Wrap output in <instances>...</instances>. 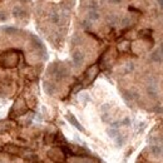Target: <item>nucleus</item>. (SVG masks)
<instances>
[{"mask_svg":"<svg viewBox=\"0 0 163 163\" xmlns=\"http://www.w3.org/2000/svg\"><path fill=\"white\" fill-rule=\"evenodd\" d=\"M133 68H134L133 63H127L125 67H124V73H129V72H132Z\"/></svg>","mask_w":163,"mask_h":163,"instance_id":"20","label":"nucleus"},{"mask_svg":"<svg viewBox=\"0 0 163 163\" xmlns=\"http://www.w3.org/2000/svg\"><path fill=\"white\" fill-rule=\"evenodd\" d=\"M44 90H45V93L49 94V95H53L54 94V92H55V87H54V84L50 83V82H45L44 83Z\"/></svg>","mask_w":163,"mask_h":163,"instance_id":"11","label":"nucleus"},{"mask_svg":"<svg viewBox=\"0 0 163 163\" xmlns=\"http://www.w3.org/2000/svg\"><path fill=\"white\" fill-rule=\"evenodd\" d=\"M107 132H108V136H109L110 138H113V139H114V138L118 136V134H119V131H118L117 128H109Z\"/></svg>","mask_w":163,"mask_h":163,"instance_id":"17","label":"nucleus"},{"mask_svg":"<svg viewBox=\"0 0 163 163\" xmlns=\"http://www.w3.org/2000/svg\"><path fill=\"white\" fill-rule=\"evenodd\" d=\"M99 19V13L97 9H89L88 11V20L89 22H95Z\"/></svg>","mask_w":163,"mask_h":163,"instance_id":"10","label":"nucleus"},{"mask_svg":"<svg viewBox=\"0 0 163 163\" xmlns=\"http://www.w3.org/2000/svg\"><path fill=\"white\" fill-rule=\"evenodd\" d=\"M0 19H2V20L4 19V13H2V11H0Z\"/></svg>","mask_w":163,"mask_h":163,"instance_id":"25","label":"nucleus"},{"mask_svg":"<svg viewBox=\"0 0 163 163\" xmlns=\"http://www.w3.org/2000/svg\"><path fill=\"white\" fill-rule=\"evenodd\" d=\"M84 54L80 50H77L73 53V63L75 64V67H80L83 63H84Z\"/></svg>","mask_w":163,"mask_h":163,"instance_id":"5","label":"nucleus"},{"mask_svg":"<svg viewBox=\"0 0 163 163\" xmlns=\"http://www.w3.org/2000/svg\"><path fill=\"white\" fill-rule=\"evenodd\" d=\"M107 22H108L110 25H116V24L119 23V18H118L117 15H109V17L107 18Z\"/></svg>","mask_w":163,"mask_h":163,"instance_id":"15","label":"nucleus"},{"mask_svg":"<svg viewBox=\"0 0 163 163\" xmlns=\"http://www.w3.org/2000/svg\"><path fill=\"white\" fill-rule=\"evenodd\" d=\"M24 14H25L24 9L22 8V6H19V5H17L15 8L13 9V15L15 17V18H23V17H24Z\"/></svg>","mask_w":163,"mask_h":163,"instance_id":"12","label":"nucleus"},{"mask_svg":"<svg viewBox=\"0 0 163 163\" xmlns=\"http://www.w3.org/2000/svg\"><path fill=\"white\" fill-rule=\"evenodd\" d=\"M98 73H99L98 65H92V67H89V69L87 70V73H86L87 82H88V83H92V82L95 79V77L98 75Z\"/></svg>","mask_w":163,"mask_h":163,"instance_id":"3","label":"nucleus"},{"mask_svg":"<svg viewBox=\"0 0 163 163\" xmlns=\"http://www.w3.org/2000/svg\"><path fill=\"white\" fill-rule=\"evenodd\" d=\"M147 92L152 98H155L158 94V87H157V82L154 79H151L149 84H148V88H147Z\"/></svg>","mask_w":163,"mask_h":163,"instance_id":"4","label":"nucleus"},{"mask_svg":"<svg viewBox=\"0 0 163 163\" xmlns=\"http://www.w3.org/2000/svg\"><path fill=\"white\" fill-rule=\"evenodd\" d=\"M112 3H116V4H119L120 2H122V0H110Z\"/></svg>","mask_w":163,"mask_h":163,"instance_id":"24","label":"nucleus"},{"mask_svg":"<svg viewBox=\"0 0 163 163\" xmlns=\"http://www.w3.org/2000/svg\"><path fill=\"white\" fill-rule=\"evenodd\" d=\"M48 157L50 158L54 163H65L67 155L62 151V148H52L48 151Z\"/></svg>","mask_w":163,"mask_h":163,"instance_id":"1","label":"nucleus"},{"mask_svg":"<svg viewBox=\"0 0 163 163\" xmlns=\"http://www.w3.org/2000/svg\"><path fill=\"white\" fill-rule=\"evenodd\" d=\"M149 152L154 155V157H159V155L163 154V147L159 144H153L149 147Z\"/></svg>","mask_w":163,"mask_h":163,"instance_id":"8","label":"nucleus"},{"mask_svg":"<svg viewBox=\"0 0 163 163\" xmlns=\"http://www.w3.org/2000/svg\"><path fill=\"white\" fill-rule=\"evenodd\" d=\"M114 140H116V144L118 146V147H122L123 144H124V142H125V138L122 136V134H118V136L114 138Z\"/></svg>","mask_w":163,"mask_h":163,"instance_id":"14","label":"nucleus"},{"mask_svg":"<svg viewBox=\"0 0 163 163\" xmlns=\"http://www.w3.org/2000/svg\"><path fill=\"white\" fill-rule=\"evenodd\" d=\"M157 2H158V4H159V6H161V8L163 9V0H157Z\"/></svg>","mask_w":163,"mask_h":163,"instance_id":"23","label":"nucleus"},{"mask_svg":"<svg viewBox=\"0 0 163 163\" xmlns=\"http://www.w3.org/2000/svg\"><path fill=\"white\" fill-rule=\"evenodd\" d=\"M120 124H123V125H129V124H131V120H129L128 118H125V119L122 120V123H120Z\"/></svg>","mask_w":163,"mask_h":163,"instance_id":"22","label":"nucleus"},{"mask_svg":"<svg viewBox=\"0 0 163 163\" xmlns=\"http://www.w3.org/2000/svg\"><path fill=\"white\" fill-rule=\"evenodd\" d=\"M162 155H163V154H162Z\"/></svg>","mask_w":163,"mask_h":163,"instance_id":"27","label":"nucleus"},{"mask_svg":"<svg viewBox=\"0 0 163 163\" xmlns=\"http://www.w3.org/2000/svg\"><path fill=\"white\" fill-rule=\"evenodd\" d=\"M5 32L8 34H11V33H17L18 29H15V28H5Z\"/></svg>","mask_w":163,"mask_h":163,"instance_id":"21","label":"nucleus"},{"mask_svg":"<svg viewBox=\"0 0 163 163\" xmlns=\"http://www.w3.org/2000/svg\"><path fill=\"white\" fill-rule=\"evenodd\" d=\"M67 119H68V122H69L70 124H72V125H74L75 128L78 129V131L84 132V128L82 127V124H80L79 122H78V120H77V118H75V117L72 114V113H68V114H67Z\"/></svg>","mask_w":163,"mask_h":163,"instance_id":"6","label":"nucleus"},{"mask_svg":"<svg viewBox=\"0 0 163 163\" xmlns=\"http://www.w3.org/2000/svg\"><path fill=\"white\" fill-rule=\"evenodd\" d=\"M49 19H50L52 23L59 24V23H60V14L56 13V11H52L50 14H49Z\"/></svg>","mask_w":163,"mask_h":163,"instance_id":"13","label":"nucleus"},{"mask_svg":"<svg viewBox=\"0 0 163 163\" xmlns=\"http://www.w3.org/2000/svg\"><path fill=\"white\" fill-rule=\"evenodd\" d=\"M151 59H152L153 62H157V63L163 62V50H162L161 48H158L157 50H154V52L152 53Z\"/></svg>","mask_w":163,"mask_h":163,"instance_id":"7","label":"nucleus"},{"mask_svg":"<svg viewBox=\"0 0 163 163\" xmlns=\"http://www.w3.org/2000/svg\"><path fill=\"white\" fill-rule=\"evenodd\" d=\"M0 163H3V162H2V161H0Z\"/></svg>","mask_w":163,"mask_h":163,"instance_id":"26","label":"nucleus"},{"mask_svg":"<svg viewBox=\"0 0 163 163\" xmlns=\"http://www.w3.org/2000/svg\"><path fill=\"white\" fill-rule=\"evenodd\" d=\"M152 35V30L151 29H143L139 32V37L140 38H151Z\"/></svg>","mask_w":163,"mask_h":163,"instance_id":"16","label":"nucleus"},{"mask_svg":"<svg viewBox=\"0 0 163 163\" xmlns=\"http://www.w3.org/2000/svg\"><path fill=\"white\" fill-rule=\"evenodd\" d=\"M4 60L2 63L3 67H6V68H13L18 64V55L17 54H11V55H8V54H3L0 55V60Z\"/></svg>","mask_w":163,"mask_h":163,"instance_id":"2","label":"nucleus"},{"mask_svg":"<svg viewBox=\"0 0 163 163\" xmlns=\"http://www.w3.org/2000/svg\"><path fill=\"white\" fill-rule=\"evenodd\" d=\"M118 49L120 52H125V50H128L129 49V41H123V43H120Z\"/></svg>","mask_w":163,"mask_h":163,"instance_id":"18","label":"nucleus"},{"mask_svg":"<svg viewBox=\"0 0 163 163\" xmlns=\"http://www.w3.org/2000/svg\"><path fill=\"white\" fill-rule=\"evenodd\" d=\"M131 24H132V19L129 17H125V18H123L122 20H120V25L122 26H129Z\"/></svg>","mask_w":163,"mask_h":163,"instance_id":"19","label":"nucleus"},{"mask_svg":"<svg viewBox=\"0 0 163 163\" xmlns=\"http://www.w3.org/2000/svg\"><path fill=\"white\" fill-rule=\"evenodd\" d=\"M4 151L9 154H14V155H18L20 153V148L17 146H13V144H8L4 147Z\"/></svg>","mask_w":163,"mask_h":163,"instance_id":"9","label":"nucleus"}]
</instances>
